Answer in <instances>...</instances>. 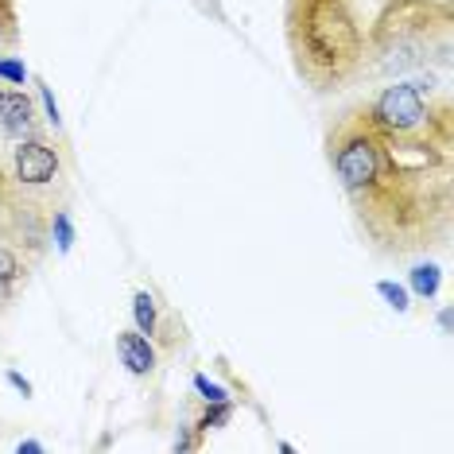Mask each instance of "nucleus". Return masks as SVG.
<instances>
[{
  "instance_id": "f257e3e1",
  "label": "nucleus",
  "mask_w": 454,
  "mask_h": 454,
  "mask_svg": "<svg viewBox=\"0 0 454 454\" xmlns=\"http://www.w3.org/2000/svg\"><path fill=\"white\" fill-rule=\"evenodd\" d=\"M357 237L380 261L442 253L454 225V148L388 137L361 101L334 113L323 137Z\"/></svg>"
},
{
  "instance_id": "f03ea898",
  "label": "nucleus",
  "mask_w": 454,
  "mask_h": 454,
  "mask_svg": "<svg viewBox=\"0 0 454 454\" xmlns=\"http://www.w3.org/2000/svg\"><path fill=\"white\" fill-rule=\"evenodd\" d=\"M369 0H284V43L295 78L334 98L369 82Z\"/></svg>"
},
{
  "instance_id": "7ed1b4c3",
  "label": "nucleus",
  "mask_w": 454,
  "mask_h": 454,
  "mask_svg": "<svg viewBox=\"0 0 454 454\" xmlns=\"http://www.w3.org/2000/svg\"><path fill=\"white\" fill-rule=\"evenodd\" d=\"M454 55L450 0H380L369 16V78L447 74Z\"/></svg>"
},
{
  "instance_id": "20e7f679",
  "label": "nucleus",
  "mask_w": 454,
  "mask_h": 454,
  "mask_svg": "<svg viewBox=\"0 0 454 454\" xmlns=\"http://www.w3.org/2000/svg\"><path fill=\"white\" fill-rule=\"evenodd\" d=\"M67 187H27L0 163V245L16 249L27 264L51 253V222L63 206Z\"/></svg>"
},
{
  "instance_id": "39448f33",
  "label": "nucleus",
  "mask_w": 454,
  "mask_h": 454,
  "mask_svg": "<svg viewBox=\"0 0 454 454\" xmlns=\"http://www.w3.org/2000/svg\"><path fill=\"white\" fill-rule=\"evenodd\" d=\"M0 132L4 137H32V132H43L39 129V113H35V101L27 90L20 86H0Z\"/></svg>"
},
{
  "instance_id": "423d86ee",
  "label": "nucleus",
  "mask_w": 454,
  "mask_h": 454,
  "mask_svg": "<svg viewBox=\"0 0 454 454\" xmlns=\"http://www.w3.org/2000/svg\"><path fill=\"white\" fill-rule=\"evenodd\" d=\"M117 357L132 377H152L156 373V346L140 330H117Z\"/></svg>"
},
{
  "instance_id": "0eeeda50",
  "label": "nucleus",
  "mask_w": 454,
  "mask_h": 454,
  "mask_svg": "<svg viewBox=\"0 0 454 454\" xmlns=\"http://www.w3.org/2000/svg\"><path fill=\"white\" fill-rule=\"evenodd\" d=\"M27 272H32V264H27L16 249L0 245V307H8L20 295V287L27 284Z\"/></svg>"
},
{
  "instance_id": "6e6552de",
  "label": "nucleus",
  "mask_w": 454,
  "mask_h": 454,
  "mask_svg": "<svg viewBox=\"0 0 454 454\" xmlns=\"http://www.w3.org/2000/svg\"><path fill=\"white\" fill-rule=\"evenodd\" d=\"M24 43V27H20V4L16 0H0V55H12Z\"/></svg>"
},
{
  "instance_id": "1a4fd4ad",
  "label": "nucleus",
  "mask_w": 454,
  "mask_h": 454,
  "mask_svg": "<svg viewBox=\"0 0 454 454\" xmlns=\"http://www.w3.org/2000/svg\"><path fill=\"white\" fill-rule=\"evenodd\" d=\"M132 318H137V330L148 338L160 334V307H156V295L152 292H137L132 295Z\"/></svg>"
},
{
  "instance_id": "9d476101",
  "label": "nucleus",
  "mask_w": 454,
  "mask_h": 454,
  "mask_svg": "<svg viewBox=\"0 0 454 454\" xmlns=\"http://www.w3.org/2000/svg\"><path fill=\"white\" fill-rule=\"evenodd\" d=\"M439 280H442L439 264H416V268H411V287H416L423 299H431L439 292Z\"/></svg>"
},
{
  "instance_id": "9b49d317",
  "label": "nucleus",
  "mask_w": 454,
  "mask_h": 454,
  "mask_svg": "<svg viewBox=\"0 0 454 454\" xmlns=\"http://www.w3.org/2000/svg\"><path fill=\"white\" fill-rule=\"evenodd\" d=\"M51 245H59V253H70V245H74V225H70L67 206L55 210V222H51Z\"/></svg>"
},
{
  "instance_id": "f8f14e48",
  "label": "nucleus",
  "mask_w": 454,
  "mask_h": 454,
  "mask_svg": "<svg viewBox=\"0 0 454 454\" xmlns=\"http://www.w3.org/2000/svg\"><path fill=\"white\" fill-rule=\"evenodd\" d=\"M377 292L385 295V299H388V307H392V311H400V315H404L408 307H411V303H408V292H404V287H396L392 280H380V284H377Z\"/></svg>"
},
{
  "instance_id": "ddd939ff",
  "label": "nucleus",
  "mask_w": 454,
  "mask_h": 454,
  "mask_svg": "<svg viewBox=\"0 0 454 454\" xmlns=\"http://www.w3.org/2000/svg\"><path fill=\"white\" fill-rule=\"evenodd\" d=\"M0 78H8L12 86H24L27 70H24V63H20V59H12V55H0Z\"/></svg>"
},
{
  "instance_id": "4468645a",
  "label": "nucleus",
  "mask_w": 454,
  "mask_h": 454,
  "mask_svg": "<svg viewBox=\"0 0 454 454\" xmlns=\"http://www.w3.org/2000/svg\"><path fill=\"white\" fill-rule=\"evenodd\" d=\"M194 388H199L202 396L210 400V404H218V400H225V392H222L218 385H210V380H206V377H194Z\"/></svg>"
},
{
  "instance_id": "2eb2a0df",
  "label": "nucleus",
  "mask_w": 454,
  "mask_h": 454,
  "mask_svg": "<svg viewBox=\"0 0 454 454\" xmlns=\"http://www.w3.org/2000/svg\"><path fill=\"white\" fill-rule=\"evenodd\" d=\"M199 4V12L202 16H214L218 24H225V8H222V0H194Z\"/></svg>"
},
{
  "instance_id": "dca6fc26",
  "label": "nucleus",
  "mask_w": 454,
  "mask_h": 454,
  "mask_svg": "<svg viewBox=\"0 0 454 454\" xmlns=\"http://www.w3.org/2000/svg\"><path fill=\"white\" fill-rule=\"evenodd\" d=\"M8 380H12V385H16L20 392H24V396H32V385H27V380L20 377V373H8Z\"/></svg>"
}]
</instances>
